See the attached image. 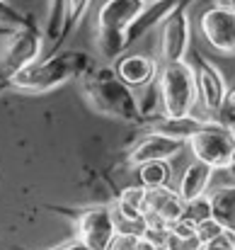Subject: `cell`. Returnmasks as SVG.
<instances>
[{"instance_id":"obj_1","label":"cell","mask_w":235,"mask_h":250,"mask_svg":"<svg viewBox=\"0 0 235 250\" xmlns=\"http://www.w3.org/2000/svg\"><path fill=\"white\" fill-rule=\"evenodd\" d=\"M95 68H97V61L87 51L68 49V51H59L44 61H37V63L22 68L7 83L22 92H49V90H56L76 78L87 76Z\"/></svg>"},{"instance_id":"obj_2","label":"cell","mask_w":235,"mask_h":250,"mask_svg":"<svg viewBox=\"0 0 235 250\" xmlns=\"http://www.w3.org/2000/svg\"><path fill=\"white\" fill-rule=\"evenodd\" d=\"M82 81V92L87 97V102L114 119L121 122H141V109H138V97L134 92V87L119 81V76L114 73V68H95L87 76L80 78Z\"/></svg>"},{"instance_id":"obj_3","label":"cell","mask_w":235,"mask_h":250,"mask_svg":"<svg viewBox=\"0 0 235 250\" xmlns=\"http://www.w3.org/2000/svg\"><path fill=\"white\" fill-rule=\"evenodd\" d=\"M143 0H102L95 12V46L104 61H119L129 46L126 32L143 10Z\"/></svg>"},{"instance_id":"obj_4","label":"cell","mask_w":235,"mask_h":250,"mask_svg":"<svg viewBox=\"0 0 235 250\" xmlns=\"http://www.w3.org/2000/svg\"><path fill=\"white\" fill-rule=\"evenodd\" d=\"M157 92H160V109L165 119H184L192 117L199 102V87L194 66L187 61L179 63H162L157 73Z\"/></svg>"},{"instance_id":"obj_5","label":"cell","mask_w":235,"mask_h":250,"mask_svg":"<svg viewBox=\"0 0 235 250\" xmlns=\"http://www.w3.org/2000/svg\"><path fill=\"white\" fill-rule=\"evenodd\" d=\"M194 161H201L214 170H226L235 158V129L221 122H201L199 129L187 139Z\"/></svg>"},{"instance_id":"obj_6","label":"cell","mask_w":235,"mask_h":250,"mask_svg":"<svg viewBox=\"0 0 235 250\" xmlns=\"http://www.w3.org/2000/svg\"><path fill=\"white\" fill-rule=\"evenodd\" d=\"M41 46H44V34L34 24L10 32L5 46L0 49V78L10 81L22 68L37 63Z\"/></svg>"},{"instance_id":"obj_7","label":"cell","mask_w":235,"mask_h":250,"mask_svg":"<svg viewBox=\"0 0 235 250\" xmlns=\"http://www.w3.org/2000/svg\"><path fill=\"white\" fill-rule=\"evenodd\" d=\"M189 44H192V17H189V5H182L160 24V42H157L160 61L162 63L187 61Z\"/></svg>"},{"instance_id":"obj_8","label":"cell","mask_w":235,"mask_h":250,"mask_svg":"<svg viewBox=\"0 0 235 250\" xmlns=\"http://www.w3.org/2000/svg\"><path fill=\"white\" fill-rule=\"evenodd\" d=\"M199 29L204 42L221 56H235V10L231 5H211L201 12Z\"/></svg>"},{"instance_id":"obj_9","label":"cell","mask_w":235,"mask_h":250,"mask_svg":"<svg viewBox=\"0 0 235 250\" xmlns=\"http://www.w3.org/2000/svg\"><path fill=\"white\" fill-rule=\"evenodd\" d=\"M76 231L82 243L92 250H107L117 236V214L109 207H95L82 211L76 221Z\"/></svg>"},{"instance_id":"obj_10","label":"cell","mask_w":235,"mask_h":250,"mask_svg":"<svg viewBox=\"0 0 235 250\" xmlns=\"http://www.w3.org/2000/svg\"><path fill=\"white\" fill-rule=\"evenodd\" d=\"M194 73H196V87H199V100L204 104L206 112H221L228 102V92L231 87L226 83L223 73L218 71L216 63H211L206 56L196 54V66H194Z\"/></svg>"},{"instance_id":"obj_11","label":"cell","mask_w":235,"mask_h":250,"mask_svg":"<svg viewBox=\"0 0 235 250\" xmlns=\"http://www.w3.org/2000/svg\"><path fill=\"white\" fill-rule=\"evenodd\" d=\"M184 207H187V202L170 185L157 187V189H148L143 229L146 226H172L175 221H179L184 216Z\"/></svg>"},{"instance_id":"obj_12","label":"cell","mask_w":235,"mask_h":250,"mask_svg":"<svg viewBox=\"0 0 235 250\" xmlns=\"http://www.w3.org/2000/svg\"><path fill=\"white\" fill-rule=\"evenodd\" d=\"M187 146V141L182 139H175V136H167L162 131H151L146 134L129 153V166L131 167H141L146 163H153V161H172L182 153V148Z\"/></svg>"},{"instance_id":"obj_13","label":"cell","mask_w":235,"mask_h":250,"mask_svg":"<svg viewBox=\"0 0 235 250\" xmlns=\"http://www.w3.org/2000/svg\"><path fill=\"white\" fill-rule=\"evenodd\" d=\"M192 0H156V2H146L143 10L138 12V17L131 22L129 32H126V39L129 44L138 42L141 37H146L148 32L153 29H160V24L175 12L179 10L182 5H189Z\"/></svg>"},{"instance_id":"obj_14","label":"cell","mask_w":235,"mask_h":250,"mask_svg":"<svg viewBox=\"0 0 235 250\" xmlns=\"http://www.w3.org/2000/svg\"><path fill=\"white\" fill-rule=\"evenodd\" d=\"M114 73L129 87H146L157 81L160 66L146 54H124L119 61H114Z\"/></svg>"},{"instance_id":"obj_15","label":"cell","mask_w":235,"mask_h":250,"mask_svg":"<svg viewBox=\"0 0 235 250\" xmlns=\"http://www.w3.org/2000/svg\"><path fill=\"white\" fill-rule=\"evenodd\" d=\"M214 167L201 163V161H192L189 166L184 167L182 177H179V185H177V192L184 202H194L199 197H206V189L211 185V177H214Z\"/></svg>"},{"instance_id":"obj_16","label":"cell","mask_w":235,"mask_h":250,"mask_svg":"<svg viewBox=\"0 0 235 250\" xmlns=\"http://www.w3.org/2000/svg\"><path fill=\"white\" fill-rule=\"evenodd\" d=\"M146 194L148 189L143 185H131L124 187L119 199H117V214L126 224H138L143 229V216H146Z\"/></svg>"},{"instance_id":"obj_17","label":"cell","mask_w":235,"mask_h":250,"mask_svg":"<svg viewBox=\"0 0 235 250\" xmlns=\"http://www.w3.org/2000/svg\"><path fill=\"white\" fill-rule=\"evenodd\" d=\"M209 204H211V216L223 229H233L235 231V185L218 187L209 197Z\"/></svg>"},{"instance_id":"obj_18","label":"cell","mask_w":235,"mask_h":250,"mask_svg":"<svg viewBox=\"0 0 235 250\" xmlns=\"http://www.w3.org/2000/svg\"><path fill=\"white\" fill-rule=\"evenodd\" d=\"M172 177V167L167 161H153L138 167V180L146 189H157V187H167Z\"/></svg>"},{"instance_id":"obj_19","label":"cell","mask_w":235,"mask_h":250,"mask_svg":"<svg viewBox=\"0 0 235 250\" xmlns=\"http://www.w3.org/2000/svg\"><path fill=\"white\" fill-rule=\"evenodd\" d=\"M209 216H211L209 197H199V199H194V202H187V207H184V219H187V221H192V224L196 226L199 221H204V219H209Z\"/></svg>"},{"instance_id":"obj_20","label":"cell","mask_w":235,"mask_h":250,"mask_svg":"<svg viewBox=\"0 0 235 250\" xmlns=\"http://www.w3.org/2000/svg\"><path fill=\"white\" fill-rule=\"evenodd\" d=\"M223 231H226V229H223L214 216H209V219H204V221H199V224H196V238H199V243H201V246L211 243V241H214V238H218Z\"/></svg>"},{"instance_id":"obj_21","label":"cell","mask_w":235,"mask_h":250,"mask_svg":"<svg viewBox=\"0 0 235 250\" xmlns=\"http://www.w3.org/2000/svg\"><path fill=\"white\" fill-rule=\"evenodd\" d=\"M138 241H141L138 231H117V236L112 238V243H109L107 250H136L138 248Z\"/></svg>"},{"instance_id":"obj_22","label":"cell","mask_w":235,"mask_h":250,"mask_svg":"<svg viewBox=\"0 0 235 250\" xmlns=\"http://www.w3.org/2000/svg\"><path fill=\"white\" fill-rule=\"evenodd\" d=\"M90 5H92V0H68V24L71 27H78L82 22Z\"/></svg>"},{"instance_id":"obj_23","label":"cell","mask_w":235,"mask_h":250,"mask_svg":"<svg viewBox=\"0 0 235 250\" xmlns=\"http://www.w3.org/2000/svg\"><path fill=\"white\" fill-rule=\"evenodd\" d=\"M206 250H235V231L233 229H226L218 238H214L211 243L204 246Z\"/></svg>"},{"instance_id":"obj_24","label":"cell","mask_w":235,"mask_h":250,"mask_svg":"<svg viewBox=\"0 0 235 250\" xmlns=\"http://www.w3.org/2000/svg\"><path fill=\"white\" fill-rule=\"evenodd\" d=\"M54 250H92L87 243H82L78 236L76 238H71V241H66V243H61V246H56Z\"/></svg>"},{"instance_id":"obj_25","label":"cell","mask_w":235,"mask_h":250,"mask_svg":"<svg viewBox=\"0 0 235 250\" xmlns=\"http://www.w3.org/2000/svg\"><path fill=\"white\" fill-rule=\"evenodd\" d=\"M136 250H165V248H160L157 243H153V241H148V238H143V236H141L138 248H136Z\"/></svg>"},{"instance_id":"obj_26","label":"cell","mask_w":235,"mask_h":250,"mask_svg":"<svg viewBox=\"0 0 235 250\" xmlns=\"http://www.w3.org/2000/svg\"><path fill=\"white\" fill-rule=\"evenodd\" d=\"M226 104H231V107H235V85L231 87V92H228V102Z\"/></svg>"},{"instance_id":"obj_27","label":"cell","mask_w":235,"mask_h":250,"mask_svg":"<svg viewBox=\"0 0 235 250\" xmlns=\"http://www.w3.org/2000/svg\"><path fill=\"white\" fill-rule=\"evenodd\" d=\"M12 32H15V29H12ZM7 34H10V29H2V27H0V37H7Z\"/></svg>"},{"instance_id":"obj_28","label":"cell","mask_w":235,"mask_h":250,"mask_svg":"<svg viewBox=\"0 0 235 250\" xmlns=\"http://www.w3.org/2000/svg\"><path fill=\"white\" fill-rule=\"evenodd\" d=\"M231 170H233V172H235V158H233V166H231Z\"/></svg>"},{"instance_id":"obj_29","label":"cell","mask_w":235,"mask_h":250,"mask_svg":"<svg viewBox=\"0 0 235 250\" xmlns=\"http://www.w3.org/2000/svg\"><path fill=\"white\" fill-rule=\"evenodd\" d=\"M231 7H233V10H235V0H231Z\"/></svg>"},{"instance_id":"obj_30","label":"cell","mask_w":235,"mask_h":250,"mask_svg":"<svg viewBox=\"0 0 235 250\" xmlns=\"http://www.w3.org/2000/svg\"><path fill=\"white\" fill-rule=\"evenodd\" d=\"M143 2H156V0H143Z\"/></svg>"},{"instance_id":"obj_31","label":"cell","mask_w":235,"mask_h":250,"mask_svg":"<svg viewBox=\"0 0 235 250\" xmlns=\"http://www.w3.org/2000/svg\"><path fill=\"white\" fill-rule=\"evenodd\" d=\"M196 250H206V248H204V246H201V248H196Z\"/></svg>"}]
</instances>
